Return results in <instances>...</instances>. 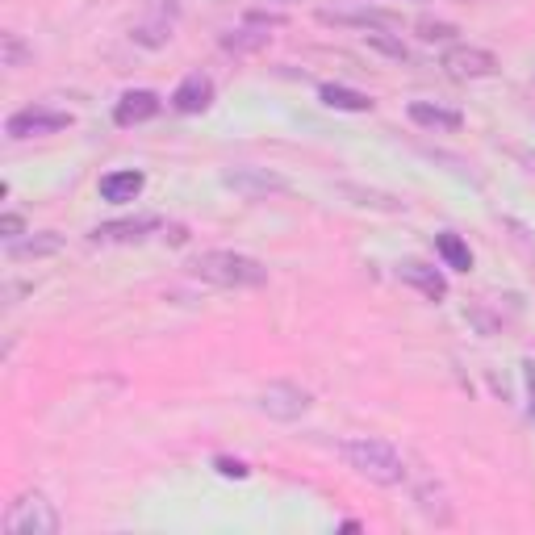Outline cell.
I'll return each mask as SVG.
<instances>
[{
	"mask_svg": "<svg viewBox=\"0 0 535 535\" xmlns=\"http://www.w3.org/2000/svg\"><path fill=\"white\" fill-rule=\"evenodd\" d=\"M21 293H34V285H21V281H9V285H5V310L17 306V297H21Z\"/></svg>",
	"mask_w": 535,
	"mask_h": 535,
	"instance_id": "obj_28",
	"label": "cell"
},
{
	"mask_svg": "<svg viewBox=\"0 0 535 535\" xmlns=\"http://www.w3.org/2000/svg\"><path fill=\"white\" fill-rule=\"evenodd\" d=\"M364 42H368V51H377V55H385V59H393V63H406V59H410L406 42H402V38H393V34H385V30L364 34Z\"/></svg>",
	"mask_w": 535,
	"mask_h": 535,
	"instance_id": "obj_23",
	"label": "cell"
},
{
	"mask_svg": "<svg viewBox=\"0 0 535 535\" xmlns=\"http://www.w3.org/2000/svg\"><path fill=\"white\" fill-rule=\"evenodd\" d=\"M339 456L352 464V469L360 473V477H368V481H377V485H402L406 477H410V469H406V460L393 452L385 439H368V435H360V439H343L339 444Z\"/></svg>",
	"mask_w": 535,
	"mask_h": 535,
	"instance_id": "obj_2",
	"label": "cell"
},
{
	"mask_svg": "<svg viewBox=\"0 0 535 535\" xmlns=\"http://www.w3.org/2000/svg\"><path fill=\"white\" fill-rule=\"evenodd\" d=\"M335 193L347 197L360 209H377V214H406V201H398L393 193H381V189H364V184H352V180H339Z\"/></svg>",
	"mask_w": 535,
	"mask_h": 535,
	"instance_id": "obj_11",
	"label": "cell"
},
{
	"mask_svg": "<svg viewBox=\"0 0 535 535\" xmlns=\"http://www.w3.org/2000/svg\"><path fill=\"white\" fill-rule=\"evenodd\" d=\"M214 469H218L222 477H235V481H243V477L251 473L243 460H230V456H218V460H214Z\"/></svg>",
	"mask_w": 535,
	"mask_h": 535,
	"instance_id": "obj_25",
	"label": "cell"
},
{
	"mask_svg": "<svg viewBox=\"0 0 535 535\" xmlns=\"http://www.w3.org/2000/svg\"><path fill=\"white\" fill-rule=\"evenodd\" d=\"M322 105L327 109H343V113H368L372 109V97L368 92H356V88H343V84H322Z\"/></svg>",
	"mask_w": 535,
	"mask_h": 535,
	"instance_id": "obj_20",
	"label": "cell"
},
{
	"mask_svg": "<svg viewBox=\"0 0 535 535\" xmlns=\"http://www.w3.org/2000/svg\"><path fill=\"white\" fill-rule=\"evenodd\" d=\"M276 5H301V0H276Z\"/></svg>",
	"mask_w": 535,
	"mask_h": 535,
	"instance_id": "obj_29",
	"label": "cell"
},
{
	"mask_svg": "<svg viewBox=\"0 0 535 535\" xmlns=\"http://www.w3.org/2000/svg\"><path fill=\"white\" fill-rule=\"evenodd\" d=\"M193 276L222 289H260L268 285V268L260 260H251L243 251H201L197 260L189 264Z\"/></svg>",
	"mask_w": 535,
	"mask_h": 535,
	"instance_id": "obj_1",
	"label": "cell"
},
{
	"mask_svg": "<svg viewBox=\"0 0 535 535\" xmlns=\"http://www.w3.org/2000/svg\"><path fill=\"white\" fill-rule=\"evenodd\" d=\"M222 184L235 197L243 201H268V197H285L289 193V180L281 172H268V168H226L222 172Z\"/></svg>",
	"mask_w": 535,
	"mask_h": 535,
	"instance_id": "obj_4",
	"label": "cell"
},
{
	"mask_svg": "<svg viewBox=\"0 0 535 535\" xmlns=\"http://www.w3.org/2000/svg\"><path fill=\"white\" fill-rule=\"evenodd\" d=\"M464 314H469V318L477 322V331H481V335H494V331H498V322H494L490 314H485L481 306H469V310H464Z\"/></svg>",
	"mask_w": 535,
	"mask_h": 535,
	"instance_id": "obj_26",
	"label": "cell"
},
{
	"mask_svg": "<svg viewBox=\"0 0 535 535\" xmlns=\"http://www.w3.org/2000/svg\"><path fill=\"white\" fill-rule=\"evenodd\" d=\"M435 251L452 272H469L473 268V251L460 235H435Z\"/></svg>",
	"mask_w": 535,
	"mask_h": 535,
	"instance_id": "obj_22",
	"label": "cell"
},
{
	"mask_svg": "<svg viewBox=\"0 0 535 535\" xmlns=\"http://www.w3.org/2000/svg\"><path fill=\"white\" fill-rule=\"evenodd\" d=\"M172 21H155V17H138L134 26H130V42L134 46H143V51H159V46H168L172 42Z\"/></svg>",
	"mask_w": 535,
	"mask_h": 535,
	"instance_id": "obj_19",
	"label": "cell"
},
{
	"mask_svg": "<svg viewBox=\"0 0 535 535\" xmlns=\"http://www.w3.org/2000/svg\"><path fill=\"white\" fill-rule=\"evenodd\" d=\"M255 406H260L268 418H276V423H293V418H301L314 406V398L301 385H293V381H272L268 389H260Z\"/></svg>",
	"mask_w": 535,
	"mask_h": 535,
	"instance_id": "obj_6",
	"label": "cell"
},
{
	"mask_svg": "<svg viewBox=\"0 0 535 535\" xmlns=\"http://www.w3.org/2000/svg\"><path fill=\"white\" fill-rule=\"evenodd\" d=\"M72 126V113H59V109H46V105H26L9 113L5 122V134L13 138V143H21V138H42V134H59Z\"/></svg>",
	"mask_w": 535,
	"mask_h": 535,
	"instance_id": "obj_5",
	"label": "cell"
},
{
	"mask_svg": "<svg viewBox=\"0 0 535 535\" xmlns=\"http://www.w3.org/2000/svg\"><path fill=\"white\" fill-rule=\"evenodd\" d=\"M398 276H402L406 285H414V289L423 293V297H431V301H444V297H448V281H444V276H439V272H435L431 264L406 260V264L398 268Z\"/></svg>",
	"mask_w": 535,
	"mask_h": 535,
	"instance_id": "obj_15",
	"label": "cell"
},
{
	"mask_svg": "<svg viewBox=\"0 0 535 535\" xmlns=\"http://www.w3.org/2000/svg\"><path fill=\"white\" fill-rule=\"evenodd\" d=\"M59 251H63L59 230H42V235H30V239H13L9 260H51V255H59Z\"/></svg>",
	"mask_w": 535,
	"mask_h": 535,
	"instance_id": "obj_16",
	"label": "cell"
},
{
	"mask_svg": "<svg viewBox=\"0 0 535 535\" xmlns=\"http://www.w3.org/2000/svg\"><path fill=\"white\" fill-rule=\"evenodd\" d=\"M460 30L448 26V21H418V38L423 42H452Z\"/></svg>",
	"mask_w": 535,
	"mask_h": 535,
	"instance_id": "obj_24",
	"label": "cell"
},
{
	"mask_svg": "<svg viewBox=\"0 0 535 535\" xmlns=\"http://www.w3.org/2000/svg\"><path fill=\"white\" fill-rule=\"evenodd\" d=\"M164 226L155 214H134V218H118V222H105V226H97L92 230V243H138V239H147V235H155V230Z\"/></svg>",
	"mask_w": 535,
	"mask_h": 535,
	"instance_id": "obj_10",
	"label": "cell"
},
{
	"mask_svg": "<svg viewBox=\"0 0 535 535\" xmlns=\"http://www.w3.org/2000/svg\"><path fill=\"white\" fill-rule=\"evenodd\" d=\"M410 122L423 126V130H460V113L444 109V105H431V101H414L410 105Z\"/></svg>",
	"mask_w": 535,
	"mask_h": 535,
	"instance_id": "obj_18",
	"label": "cell"
},
{
	"mask_svg": "<svg viewBox=\"0 0 535 535\" xmlns=\"http://www.w3.org/2000/svg\"><path fill=\"white\" fill-rule=\"evenodd\" d=\"M322 26H347V30H393L398 26V17H393L389 9H372V5H347V9H322L318 13Z\"/></svg>",
	"mask_w": 535,
	"mask_h": 535,
	"instance_id": "obj_7",
	"label": "cell"
},
{
	"mask_svg": "<svg viewBox=\"0 0 535 535\" xmlns=\"http://www.w3.org/2000/svg\"><path fill=\"white\" fill-rule=\"evenodd\" d=\"M143 184H147L143 172H109V176H101V197L122 205V201H134L143 193Z\"/></svg>",
	"mask_w": 535,
	"mask_h": 535,
	"instance_id": "obj_17",
	"label": "cell"
},
{
	"mask_svg": "<svg viewBox=\"0 0 535 535\" xmlns=\"http://www.w3.org/2000/svg\"><path fill=\"white\" fill-rule=\"evenodd\" d=\"M21 230H26V222H21L17 214H5V218H0V235H5L9 243H13L17 235H21Z\"/></svg>",
	"mask_w": 535,
	"mask_h": 535,
	"instance_id": "obj_27",
	"label": "cell"
},
{
	"mask_svg": "<svg viewBox=\"0 0 535 535\" xmlns=\"http://www.w3.org/2000/svg\"><path fill=\"white\" fill-rule=\"evenodd\" d=\"M410 494H414V506L423 510V519H431L439 527L452 523V498L431 473H410Z\"/></svg>",
	"mask_w": 535,
	"mask_h": 535,
	"instance_id": "obj_9",
	"label": "cell"
},
{
	"mask_svg": "<svg viewBox=\"0 0 535 535\" xmlns=\"http://www.w3.org/2000/svg\"><path fill=\"white\" fill-rule=\"evenodd\" d=\"M272 21H247V26H239V30H230L226 38H222V51L226 55H255V51H264V46L272 42Z\"/></svg>",
	"mask_w": 535,
	"mask_h": 535,
	"instance_id": "obj_14",
	"label": "cell"
},
{
	"mask_svg": "<svg viewBox=\"0 0 535 535\" xmlns=\"http://www.w3.org/2000/svg\"><path fill=\"white\" fill-rule=\"evenodd\" d=\"M444 72L452 80H490L498 72V55L481 51V46H456L444 55Z\"/></svg>",
	"mask_w": 535,
	"mask_h": 535,
	"instance_id": "obj_8",
	"label": "cell"
},
{
	"mask_svg": "<svg viewBox=\"0 0 535 535\" xmlns=\"http://www.w3.org/2000/svg\"><path fill=\"white\" fill-rule=\"evenodd\" d=\"M209 101H214V80L201 76V72L184 76L176 84V92H172V109L176 113H201V109H209Z\"/></svg>",
	"mask_w": 535,
	"mask_h": 535,
	"instance_id": "obj_12",
	"label": "cell"
},
{
	"mask_svg": "<svg viewBox=\"0 0 535 535\" xmlns=\"http://www.w3.org/2000/svg\"><path fill=\"white\" fill-rule=\"evenodd\" d=\"M159 101L155 92H147V88H134V92H126V97L113 105V122L118 126H138V122H151L155 113H159Z\"/></svg>",
	"mask_w": 535,
	"mask_h": 535,
	"instance_id": "obj_13",
	"label": "cell"
},
{
	"mask_svg": "<svg viewBox=\"0 0 535 535\" xmlns=\"http://www.w3.org/2000/svg\"><path fill=\"white\" fill-rule=\"evenodd\" d=\"M59 527V510L46 494H21L5 510V535H55Z\"/></svg>",
	"mask_w": 535,
	"mask_h": 535,
	"instance_id": "obj_3",
	"label": "cell"
},
{
	"mask_svg": "<svg viewBox=\"0 0 535 535\" xmlns=\"http://www.w3.org/2000/svg\"><path fill=\"white\" fill-rule=\"evenodd\" d=\"M34 59V46L21 38L17 30H5L0 34V67H5V72H21V67H26Z\"/></svg>",
	"mask_w": 535,
	"mask_h": 535,
	"instance_id": "obj_21",
	"label": "cell"
}]
</instances>
